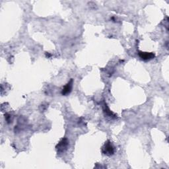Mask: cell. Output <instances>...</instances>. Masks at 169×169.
Listing matches in <instances>:
<instances>
[{"label": "cell", "mask_w": 169, "mask_h": 169, "mask_svg": "<svg viewBox=\"0 0 169 169\" xmlns=\"http://www.w3.org/2000/svg\"><path fill=\"white\" fill-rule=\"evenodd\" d=\"M102 152L104 155L108 156H111L114 154V148L113 145L111 144V141H107L104 143V146L102 148Z\"/></svg>", "instance_id": "1"}, {"label": "cell", "mask_w": 169, "mask_h": 169, "mask_svg": "<svg viewBox=\"0 0 169 169\" xmlns=\"http://www.w3.org/2000/svg\"><path fill=\"white\" fill-rule=\"evenodd\" d=\"M68 145H69V141L68 139L66 138L62 139L60 142L58 143V145L56 147L58 153H63L64 152H65L67 150V149H68Z\"/></svg>", "instance_id": "2"}, {"label": "cell", "mask_w": 169, "mask_h": 169, "mask_svg": "<svg viewBox=\"0 0 169 169\" xmlns=\"http://www.w3.org/2000/svg\"><path fill=\"white\" fill-rule=\"evenodd\" d=\"M138 54H139V56L142 59V60L145 61L151 60L155 57V54L152 52H141V51H139Z\"/></svg>", "instance_id": "3"}, {"label": "cell", "mask_w": 169, "mask_h": 169, "mask_svg": "<svg viewBox=\"0 0 169 169\" xmlns=\"http://www.w3.org/2000/svg\"><path fill=\"white\" fill-rule=\"evenodd\" d=\"M72 86H73V79H72L65 86L64 89H63L62 91V95H68V94H69L71 93V91H72Z\"/></svg>", "instance_id": "4"}, {"label": "cell", "mask_w": 169, "mask_h": 169, "mask_svg": "<svg viewBox=\"0 0 169 169\" xmlns=\"http://www.w3.org/2000/svg\"><path fill=\"white\" fill-rule=\"evenodd\" d=\"M46 56H48V57H50V56H51V55L49 54H47V53H46Z\"/></svg>", "instance_id": "5"}]
</instances>
